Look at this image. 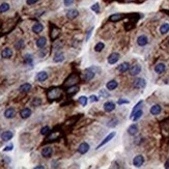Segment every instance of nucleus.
<instances>
[{
    "label": "nucleus",
    "instance_id": "nucleus-37",
    "mask_svg": "<svg viewBox=\"0 0 169 169\" xmlns=\"http://www.w3.org/2000/svg\"><path fill=\"white\" fill-rule=\"evenodd\" d=\"M118 122H119L118 118H116V117H113V118H111L109 122H107V127H108V128H115V127L118 124Z\"/></svg>",
    "mask_w": 169,
    "mask_h": 169
},
{
    "label": "nucleus",
    "instance_id": "nucleus-45",
    "mask_svg": "<svg viewBox=\"0 0 169 169\" xmlns=\"http://www.w3.org/2000/svg\"><path fill=\"white\" fill-rule=\"evenodd\" d=\"M135 23L136 22H133V21H130V22H128V23H126L124 24V29H126L127 31L133 29L134 27H135Z\"/></svg>",
    "mask_w": 169,
    "mask_h": 169
},
{
    "label": "nucleus",
    "instance_id": "nucleus-38",
    "mask_svg": "<svg viewBox=\"0 0 169 169\" xmlns=\"http://www.w3.org/2000/svg\"><path fill=\"white\" fill-rule=\"evenodd\" d=\"M142 104H143V102H142V101H139V102L137 103V104H136V105H135V107L133 108V110H132V112H131V115H130V119H131L132 117H133V115L135 114L136 112L138 111L139 109H141V106H142Z\"/></svg>",
    "mask_w": 169,
    "mask_h": 169
},
{
    "label": "nucleus",
    "instance_id": "nucleus-17",
    "mask_svg": "<svg viewBox=\"0 0 169 169\" xmlns=\"http://www.w3.org/2000/svg\"><path fill=\"white\" fill-rule=\"evenodd\" d=\"M48 77H49V75H48L47 72L42 71V72H38V74L35 75V80L36 81H38V82H44V81L47 80Z\"/></svg>",
    "mask_w": 169,
    "mask_h": 169
},
{
    "label": "nucleus",
    "instance_id": "nucleus-4",
    "mask_svg": "<svg viewBox=\"0 0 169 169\" xmlns=\"http://www.w3.org/2000/svg\"><path fill=\"white\" fill-rule=\"evenodd\" d=\"M95 72L88 67V69H86L85 71H84L83 73L81 74V79L83 80L84 82H89V81H91L93 78H95Z\"/></svg>",
    "mask_w": 169,
    "mask_h": 169
},
{
    "label": "nucleus",
    "instance_id": "nucleus-1",
    "mask_svg": "<svg viewBox=\"0 0 169 169\" xmlns=\"http://www.w3.org/2000/svg\"><path fill=\"white\" fill-rule=\"evenodd\" d=\"M63 95V90L60 87H52L49 88L46 92L47 99L49 102H54V101L59 100Z\"/></svg>",
    "mask_w": 169,
    "mask_h": 169
},
{
    "label": "nucleus",
    "instance_id": "nucleus-3",
    "mask_svg": "<svg viewBox=\"0 0 169 169\" xmlns=\"http://www.w3.org/2000/svg\"><path fill=\"white\" fill-rule=\"evenodd\" d=\"M61 34V29L59 28V27H57L56 25H54V24L50 23V38L51 41H56L58 38H59V35Z\"/></svg>",
    "mask_w": 169,
    "mask_h": 169
},
{
    "label": "nucleus",
    "instance_id": "nucleus-42",
    "mask_svg": "<svg viewBox=\"0 0 169 169\" xmlns=\"http://www.w3.org/2000/svg\"><path fill=\"white\" fill-rule=\"evenodd\" d=\"M142 115H143V111H142V109H139L138 111L136 112L135 114L133 115V117H132V120H133V122H137V120H138V119H140L141 117H142Z\"/></svg>",
    "mask_w": 169,
    "mask_h": 169
},
{
    "label": "nucleus",
    "instance_id": "nucleus-43",
    "mask_svg": "<svg viewBox=\"0 0 169 169\" xmlns=\"http://www.w3.org/2000/svg\"><path fill=\"white\" fill-rule=\"evenodd\" d=\"M79 103H80V105L82 106V107H85L86 105H87V103H88V98H86L85 95H81L80 98H79Z\"/></svg>",
    "mask_w": 169,
    "mask_h": 169
},
{
    "label": "nucleus",
    "instance_id": "nucleus-36",
    "mask_svg": "<svg viewBox=\"0 0 169 169\" xmlns=\"http://www.w3.org/2000/svg\"><path fill=\"white\" fill-rule=\"evenodd\" d=\"M168 32H169V23H163L160 26V33L167 34Z\"/></svg>",
    "mask_w": 169,
    "mask_h": 169
},
{
    "label": "nucleus",
    "instance_id": "nucleus-53",
    "mask_svg": "<svg viewBox=\"0 0 169 169\" xmlns=\"http://www.w3.org/2000/svg\"><path fill=\"white\" fill-rule=\"evenodd\" d=\"M13 148H14V144H10V145H7V146H5L4 148H3V150L4 152H10V150H13Z\"/></svg>",
    "mask_w": 169,
    "mask_h": 169
},
{
    "label": "nucleus",
    "instance_id": "nucleus-35",
    "mask_svg": "<svg viewBox=\"0 0 169 169\" xmlns=\"http://www.w3.org/2000/svg\"><path fill=\"white\" fill-rule=\"evenodd\" d=\"M161 127H162L163 133L166 134V135H169V119L164 120V122H162V124H161Z\"/></svg>",
    "mask_w": 169,
    "mask_h": 169
},
{
    "label": "nucleus",
    "instance_id": "nucleus-30",
    "mask_svg": "<svg viewBox=\"0 0 169 169\" xmlns=\"http://www.w3.org/2000/svg\"><path fill=\"white\" fill-rule=\"evenodd\" d=\"M32 88V85L30 83H23L21 86L19 87V91L20 92H24V93H27L31 90Z\"/></svg>",
    "mask_w": 169,
    "mask_h": 169
},
{
    "label": "nucleus",
    "instance_id": "nucleus-2",
    "mask_svg": "<svg viewBox=\"0 0 169 169\" xmlns=\"http://www.w3.org/2000/svg\"><path fill=\"white\" fill-rule=\"evenodd\" d=\"M80 82V76L76 73H73L71 74L67 79H65V81L63 83V86L64 87H70V86H73V85H77V84Z\"/></svg>",
    "mask_w": 169,
    "mask_h": 169
},
{
    "label": "nucleus",
    "instance_id": "nucleus-5",
    "mask_svg": "<svg viewBox=\"0 0 169 169\" xmlns=\"http://www.w3.org/2000/svg\"><path fill=\"white\" fill-rule=\"evenodd\" d=\"M141 70H142V67H141L140 64L135 63L130 67V69H129V74L131 75V76H137V75H139L141 73Z\"/></svg>",
    "mask_w": 169,
    "mask_h": 169
},
{
    "label": "nucleus",
    "instance_id": "nucleus-21",
    "mask_svg": "<svg viewBox=\"0 0 169 169\" xmlns=\"http://www.w3.org/2000/svg\"><path fill=\"white\" fill-rule=\"evenodd\" d=\"M35 45L38 49H43V48L46 47L47 45V38L45 36H41V38H38V40L35 41Z\"/></svg>",
    "mask_w": 169,
    "mask_h": 169
},
{
    "label": "nucleus",
    "instance_id": "nucleus-28",
    "mask_svg": "<svg viewBox=\"0 0 169 169\" xmlns=\"http://www.w3.org/2000/svg\"><path fill=\"white\" fill-rule=\"evenodd\" d=\"M129 69H130V63H129V62H122V63H120L118 67H117V71H118L119 73H122V74L128 72Z\"/></svg>",
    "mask_w": 169,
    "mask_h": 169
},
{
    "label": "nucleus",
    "instance_id": "nucleus-48",
    "mask_svg": "<svg viewBox=\"0 0 169 169\" xmlns=\"http://www.w3.org/2000/svg\"><path fill=\"white\" fill-rule=\"evenodd\" d=\"M91 10L95 13H97V14H99V13L101 12V8H100V4L99 3H95V4L91 5Z\"/></svg>",
    "mask_w": 169,
    "mask_h": 169
},
{
    "label": "nucleus",
    "instance_id": "nucleus-40",
    "mask_svg": "<svg viewBox=\"0 0 169 169\" xmlns=\"http://www.w3.org/2000/svg\"><path fill=\"white\" fill-rule=\"evenodd\" d=\"M10 8V4L6 2H3L2 4H0V14H4V13L8 12Z\"/></svg>",
    "mask_w": 169,
    "mask_h": 169
},
{
    "label": "nucleus",
    "instance_id": "nucleus-25",
    "mask_svg": "<svg viewBox=\"0 0 169 169\" xmlns=\"http://www.w3.org/2000/svg\"><path fill=\"white\" fill-rule=\"evenodd\" d=\"M138 132H139V128H138V126H137L136 124H131V126L128 128V134H129V135L135 136V135H137V134H138Z\"/></svg>",
    "mask_w": 169,
    "mask_h": 169
},
{
    "label": "nucleus",
    "instance_id": "nucleus-59",
    "mask_svg": "<svg viewBox=\"0 0 169 169\" xmlns=\"http://www.w3.org/2000/svg\"><path fill=\"white\" fill-rule=\"evenodd\" d=\"M165 168H169V157L167 159V161L165 162Z\"/></svg>",
    "mask_w": 169,
    "mask_h": 169
},
{
    "label": "nucleus",
    "instance_id": "nucleus-22",
    "mask_svg": "<svg viewBox=\"0 0 169 169\" xmlns=\"http://www.w3.org/2000/svg\"><path fill=\"white\" fill-rule=\"evenodd\" d=\"M41 154L44 158H50L53 154V148L51 147V146H45V147L42 150Z\"/></svg>",
    "mask_w": 169,
    "mask_h": 169
},
{
    "label": "nucleus",
    "instance_id": "nucleus-7",
    "mask_svg": "<svg viewBox=\"0 0 169 169\" xmlns=\"http://www.w3.org/2000/svg\"><path fill=\"white\" fill-rule=\"evenodd\" d=\"M127 17V15L124 14H113L109 17V22H112V23H116V22L122 21V19Z\"/></svg>",
    "mask_w": 169,
    "mask_h": 169
},
{
    "label": "nucleus",
    "instance_id": "nucleus-18",
    "mask_svg": "<svg viewBox=\"0 0 169 169\" xmlns=\"http://www.w3.org/2000/svg\"><path fill=\"white\" fill-rule=\"evenodd\" d=\"M31 30H32V32L35 34L41 33L42 31L44 30V25L42 23H40V22H36V23L33 24V26H32Z\"/></svg>",
    "mask_w": 169,
    "mask_h": 169
},
{
    "label": "nucleus",
    "instance_id": "nucleus-50",
    "mask_svg": "<svg viewBox=\"0 0 169 169\" xmlns=\"http://www.w3.org/2000/svg\"><path fill=\"white\" fill-rule=\"evenodd\" d=\"M99 100H100V99H99V97H97V95H90V97H89V102H91V103L98 102Z\"/></svg>",
    "mask_w": 169,
    "mask_h": 169
},
{
    "label": "nucleus",
    "instance_id": "nucleus-61",
    "mask_svg": "<svg viewBox=\"0 0 169 169\" xmlns=\"http://www.w3.org/2000/svg\"><path fill=\"white\" fill-rule=\"evenodd\" d=\"M0 27H1V22H0Z\"/></svg>",
    "mask_w": 169,
    "mask_h": 169
},
{
    "label": "nucleus",
    "instance_id": "nucleus-33",
    "mask_svg": "<svg viewBox=\"0 0 169 169\" xmlns=\"http://www.w3.org/2000/svg\"><path fill=\"white\" fill-rule=\"evenodd\" d=\"M81 115L82 114H77L76 116H73V117H71V118H69L67 122H65V124H67V126H73V124H77L79 118L81 117Z\"/></svg>",
    "mask_w": 169,
    "mask_h": 169
},
{
    "label": "nucleus",
    "instance_id": "nucleus-15",
    "mask_svg": "<svg viewBox=\"0 0 169 169\" xmlns=\"http://www.w3.org/2000/svg\"><path fill=\"white\" fill-rule=\"evenodd\" d=\"M14 137V132L7 130V131H4L2 134H1V140L4 141V142H7V141L12 140V138Z\"/></svg>",
    "mask_w": 169,
    "mask_h": 169
},
{
    "label": "nucleus",
    "instance_id": "nucleus-16",
    "mask_svg": "<svg viewBox=\"0 0 169 169\" xmlns=\"http://www.w3.org/2000/svg\"><path fill=\"white\" fill-rule=\"evenodd\" d=\"M104 110H105V112H112L114 111L115 108H116V105H115L114 102H111V101H108V102H106L105 104H104Z\"/></svg>",
    "mask_w": 169,
    "mask_h": 169
},
{
    "label": "nucleus",
    "instance_id": "nucleus-55",
    "mask_svg": "<svg viewBox=\"0 0 169 169\" xmlns=\"http://www.w3.org/2000/svg\"><path fill=\"white\" fill-rule=\"evenodd\" d=\"M36 2H38V0H26L27 5H33V4H35Z\"/></svg>",
    "mask_w": 169,
    "mask_h": 169
},
{
    "label": "nucleus",
    "instance_id": "nucleus-49",
    "mask_svg": "<svg viewBox=\"0 0 169 169\" xmlns=\"http://www.w3.org/2000/svg\"><path fill=\"white\" fill-rule=\"evenodd\" d=\"M75 0H63V4L64 6H71L72 4H74Z\"/></svg>",
    "mask_w": 169,
    "mask_h": 169
},
{
    "label": "nucleus",
    "instance_id": "nucleus-56",
    "mask_svg": "<svg viewBox=\"0 0 169 169\" xmlns=\"http://www.w3.org/2000/svg\"><path fill=\"white\" fill-rule=\"evenodd\" d=\"M118 2H122V3H132V2H136V0H116Z\"/></svg>",
    "mask_w": 169,
    "mask_h": 169
},
{
    "label": "nucleus",
    "instance_id": "nucleus-41",
    "mask_svg": "<svg viewBox=\"0 0 169 169\" xmlns=\"http://www.w3.org/2000/svg\"><path fill=\"white\" fill-rule=\"evenodd\" d=\"M104 49H105V44L103 43V42H99V43L95 44V52H102Z\"/></svg>",
    "mask_w": 169,
    "mask_h": 169
},
{
    "label": "nucleus",
    "instance_id": "nucleus-60",
    "mask_svg": "<svg viewBox=\"0 0 169 169\" xmlns=\"http://www.w3.org/2000/svg\"><path fill=\"white\" fill-rule=\"evenodd\" d=\"M163 12H164V13H166L167 15H169V10H163Z\"/></svg>",
    "mask_w": 169,
    "mask_h": 169
},
{
    "label": "nucleus",
    "instance_id": "nucleus-29",
    "mask_svg": "<svg viewBox=\"0 0 169 169\" xmlns=\"http://www.w3.org/2000/svg\"><path fill=\"white\" fill-rule=\"evenodd\" d=\"M106 87H107L108 90H114V89H116L118 87V82L116 80H110L106 84Z\"/></svg>",
    "mask_w": 169,
    "mask_h": 169
},
{
    "label": "nucleus",
    "instance_id": "nucleus-32",
    "mask_svg": "<svg viewBox=\"0 0 169 169\" xmlns=\"http://www.w3.org/2000/svg\"><path fill=\"white\" fill-rule=\"evenodd\" d=\"M165 70H166V65H165V63H163V62H160V63L156 64L155 72L157 74H163L165 72Z\"/></svg>",
    "mask_w": 169,
    "mask_h": 169
},
{
    "label": "nucleus",
    "instance_id": "nucleus-19",
    "mask_svg": "<svg viewBox=\"0 0 169 169\" xmlns=\"http://www.w3.org/2000/svg\"><path fill=\"white\" fill-rule=\"evenodd\" d=\"M31 113H32V112H31L30 108L25 107L20 111V117H21L22 119H27L28 117H30Z\"/></svg>",
    "mask_w": 169,
    "mask_h": 169
},
{
    "label": "nucleus",
    "instance_id": "nucleus-6",
    "mask_svg": "<svg viewBox=\"0 0 169 169\" xmlns=\"http://www.w3.org/2000/svg\"><path fill=\"white\" fill-rule=\"evenodd\" d=\"M60 137V132L59 131H52L50 132V133L47 135V138H46V141L45 142H52V141L54 140H57V139H59Z\"/></svg>",
    "mask_w": 169,
    "mask_h": 169
},
{
    "label": "nucleus",
    "instance_id": "nucleus-13",
    "mask_svg": "<svg viewBox=\"0 0 169 169\" xmlns=\"http://www.w3.org/2000/svg\"><path fill=\"white\" fill-rule=\"evenodd\" d=\"M89 148H90V145H89L87 142H82L81 144L78 146V152L80 155H85L86 152L89 150Z\"/></svg>",
    "mask_w": 169,
    "mask_h": 169
},
{
    "label": "nucleus",
    "instance_id": "nucleus-34",
    "mask_svg": "<svg viewBox=\"0 0 169 169\" xmlns=\"http://www.w3.org/2000/svg\"><path fill=\"white\" fill-rule=\"evenodd\" d=\"M14 47L16 50H22V49L25 47V42H24V40L20 38V40H18V41H16L14 44Z\"/></svg>",
    "mask_w": 169,
    "mask_h": 169
},
{
    "label": "nucleus",
    "instance_id": "nucleus-51",
    "mask_svg": "<svg viewBox=\"0 0 169 169\" xmlns=\"http://www.w3.org/2000/svg\"><path fill=\"white\" fill-rule=\"evenodd\" d=\"M92 31H93V27H90V29L87 31V33H86V41H88L89 38H90L91 36V33H92Z\"/></svg>",
    "mask_w": 169,
    "mask_h": 169
},
{
    "label": "nucleus",
    "instance_id": "nucleus-23",
    "mask_svg": "<svg viewBox=\"0 0 169 169\" xmlns=\"http://www.w3.org/2000/svg\"><path fill=\"white\" fill-rule=\"evenodd\" d=\"M15 115H16V110H15L13 107L7 108V109L4 111V117L5 118H7V119L14 118Z\"/></svg>",
    "mask_w": 169,
    "mask_h": 169
},
{
    "label": "nucleus",
    "instance_id": "nucleus-12",
    "mask_svg": "<svg viewBox=\"0 0 169 169\" xmlns=\"http://www.w3.org/2000/svg\"><path fill=\"white\" fill-rule=\"evenodd\" d=\"M146 86V81L143 78H137L134 81V87L137 89H143Z\"/></svg>",
    "mask_w": 169,
    "mask_h": 169
},
{
    "label": "nucleus",
    "instance_id": "nucleus-26",
    "mask_svg": "<svg viewBox=\"0 0 169 169\" xmlns=\"http://www.w3.org/2000/svg\"><path fill=\"white\" fill-rule=\"evenodd\" d=\"M79 90H80V87H79L78 85H73V86L67 87L65 92H67V95H76Z\"/></svg>",
    "mask_w": 169,
    "mask_h": 169
},
{
    "label": "nucleus",
    "instance_id": "nucleus-20",
    "mask_svg": "<svg viewBox=\"0 0 169 169\" xmlns=\"http://www.w3.org/2000/svg\"><path fill=\"white\" fill-rule=\"evenodd\" d=\"M65 16H67V19L74 20V19H76V18L79 16V12L77 10H75V8H72V10H67V14H65Z\"/></svg>",
    "mask_w": 169,
    "mask_h": 169
},
{
    "label": "nucleus",
    "instance_id": "nucleus-8",
    "mask_svg": "<svg viewBox=\"0 0 169 169\" xmlns=\"http://www.w3.org/2000/svg\"><path fill=\"white\" fill-rule=\"evenodd\" d=\"M13 55H14L13 49H10V48H8V47L4 48V49L1 51V57L4 58V59H10V58L13 57Z\"/></svg>",
    "mask_w": 169,
    "mask_h": 169
},
{
    "label": "nucleus",
    "instance_id": "nucleus-54",
    "mask_svg": "<svg viewBox=\"0 0 169 169\" xmlns=\"http://www.w3.org/2000/svg\"><path fill=\"white\" fill-rule=\"evenodd\" d=\"M129 101L128 100H124V99H119L118 100V102H117V104L118 105H122V104H129Z\"/></svg>",
    "mask_w": 169,
    "mask_h": 169
},
{
    "label": "nucleus",
    "instance_id": "nucleus-57",
    "mask_svg": "<svg viewBox=\"0 0 169 169\" xmlns=\"http://www.w3.org/2000/svg\"><path fill=\"white\" fill-rule=\"evenodd\" d=\"M41 52H40V57H45L46 54H47V50L46 49H41Z\"/></svg>",
    "mask_w": 169,
    "mask_h": 169
},
{
    "label": "nucleus",
    "instance_id": "nucleus-39",
    "mask_svg": "<svg viewBox=\"0 0 169 169\" xmlns=\"http://www.w3.org/2000/svg\"><path fill=\"white\" fill-rule=\"evenodd\" d=\"M42 103H43V101H42L41 98H33L31 100L30 104L32 107H38V106L42 105Z\"/></svg>",
    "mask_w": 169,
    "mask_h": 169
},
{
    "label": "nucleus",
    "instance_id": "nucleus-31",
    "mask_svg": "<svg viewBox=\"0 0 169 169\" xmlns=\"http://www.w3.org/2000/svg\"><path fill=\"white\" fill-rule=\"evenodd\" d=\"M23 62L26 65H32L33 64V56L31 54H25L23 57Z\"/></svg>",
    "mask_w": 169,
    "mask_h": 169
},
{
    "label": "nucleus",
    "instance_id": "nucleus-27",
    "mask_svg": "<svg viewBox=\"0 0 169 169\" xmlns=\"http://www.w3.org/2000/svg\"><path fill=\"white\" fill-rule=\"evenodd\" d=\"M64 60V54L61 51H57V52L54 54V57H53V61L56 62V63H59Z\"/></svg>",
    "mask_w": 169,
    "mask_h": 169
},
{
    "label": "nucleus",
    "instance_id": "nucleus-52",
    "mask_svg": "<svg viewBox=\"0 0 169 169\" xmlns=\"http://www.w3.org/2000/svg\"><path fill=\"white\" fill-rule=\"evenodd\" d=\"M89 69L92 70L95 74H97V73H99V74H100V73H101V69H100V67H95V65H92V67H90Z\"/></svg>",
    "mask_w": 169,
    "mask_h": 169
},
{
    "label": "nucleus",
    "instance_id": "nucleus-44",
    "mask_svg": "<svg viewBox=\"0 0 169 169\" xmlns=\"http://www.w3.org/2000/svg\"><path fill=\"white\" fill-rule=\"evenodd\" d=\"M62 42L61 41H54V44H53V49L54 50H56V51H59V49H61V47H62Z\"/></svg>",
    "mask_w": 169,
    "mask_h": 169
},
{
    "label": "nucleus",
    "instance_id": "nucleus-46",
    "mask_svg": "<svg viewBox=\"0 0 169 169\" xmlns=\"http://www.w3.org/2000/svg\"><path fill=\"white\" fill-rule=\"evenodd\" d=\"M50 132H51L50 127H48V126H45L44 128H42V130H41V134L43 136H47Z\"/></svg>",
    "mask_w": 169,
    "mask_h": 169
},
{
    "label": "nucleus",
    "instance_id": "nucleus-9",
    "mask_svg": "<svg viewBox=\"0 0 169 169\" xmlns=\"http://www.w3.org/2000/svg\"><path fill=\"white\" fill-rule=\"evenodd\" d=\"M119 58H120L119 53L113 52V53H111V54L109 55V57H108L107 61H108V63L109 64H115L119 60Z\"/></svg>",
    "mask_w": 169,
    "mask_h": 169
},
{
    "label": "nucleus",
    "instance_id": "nucleus-47",
    "mask_svg": "<svg viewBox=\"0 0 169 169\" xmlns=\"http://www.w3.org/2000/svg\"><path fill=\"white\" fill-rule=\"evenodd\" d=\"M99 95H100V97H102V98H109L110 97V93L108 92L107 90H105V89H101L100 91H99Z\"/></svg>",
    "mask_w": 169,
    "mask_h": 169
},
{
    "label": "nucleus",
    "instance_id": "nucleus-62",
    "mask_svg": "<svg viewBox=\"0 0 169 169\" xmlns=\"http://www.w3.org/2000/svg\"><path fill=\"white\" fill-rule=\"evenodd\" d=\"M168 43H169V41H168Z\"/></svg>",
    "mask_w": 169,
    "mask_h": 169
},
{
    "label": "nucleus",
    "instance_id": "nucleus-58",
    "mask_svg": "<svg viewBox=\"0 0 169 169\" xmlns=\"http://www.w3.org/2000/svg\"><path fill=\"white\" fill-rule=\"evenodd\" d=\"M34 169H45V166H43V165H38V166L34 167Z\"/></svg>",
    "mask_w": 169,
    "mask_h": 169
},
{
    "label": "nucleus",
    "instance_id": "nucleus-11",
    "mask_svg": "<svg viewBox=\"0 0 169 169\" xmlns=\"http://www.w3.org/2000/svg\"><path fill=\"white\" fill-rule=\"evenodd\" d=\"M148 43H150V41H148V38L145 34H141V35H139L137 38V45L140 46V47H144Z\"/></svg>",
    "mask_w": 169,
    "mask_h": 169
},
{
    "label": "nucleus",
    "instance_id": "nucleus-10",
    "mask_svg": "<svg viewBox=\"0 0 169 169\" xmlns=\"http://www.w3.org/2000/svg\"><path fill=\"white\" fill-rule=\"evenodd\" d=\"M115 135H116V133H115V132H111V133H110L109 135H107V137H106V138L104 139V140H103L98 146H97V150H99V148H101L102 146L105 145V144H107L108 142H110V141H111L112 139L115 137Z\"/></svg>",
    "mask_w": 169,
    "mask_h": 169
},
{
    "label": "nucleus",
    "instance_id": "nucleus-14",
    "mask_svg": "<svg viewBox=\"0 0 169 169\" xmlns=\"http://www.w3.org/2000/svg\"><path fill=\"white\" fill-rule=\"evenodd\" d=\"M144 164V157L142 155H137L133 159V165L135 167H141Z\"/></svg>",
    "mask_w": 169,
    "mask_h": 169
},
{
    "label": "nucleus",
    "instance_id": "nucleus-24",
    "mask_svg": "<svg viewBox=\"0 0 169 169\" xmlns=\"http://www.w3.org/2000/svg\"><path fill=\"white\" fill-rule=\"evenodd\" d=\"M150 114L152 115H159L161 112H162V107L160 105H158V104H155V105H152V107H150Z\"/></svg>",
    "mask_w": 169,
    "mask_h": 169
}]
</instances>
